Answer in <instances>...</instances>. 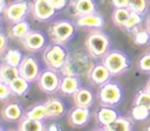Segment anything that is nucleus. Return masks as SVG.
I'll list each match as a JSON object with an SVG mask.
<instances>
[{
    "mask_svg": "<svg viewBox=\"0 0 150 131\" xmlns=\"http://www.w3.org/2000/svg\"><path fill=\"white\" fill-rule=\"evenodd\" d=\"M0 75H1V66H0Z\"/></svg>",
    "mask_w": 150,
    "mask_h": 131,
    "instance_id": "44",
    "label": "nucleus"
},
{
    "mask_svg": "<svg viewBox=\"0 0 150 131\" xmlns=\"http://www.w3.org/2000/svg\"><path fill=\"white\" fill-rule=\"evenodd\" d=\"M38 83L45 92H54L60 88L59 77L53 70H45L41 75H39Z\"/></svg>",
    "mask_w": 150,
    "mask_h": 131,
    "instance_id": "8",
    "label": "nucleus"
},
{
    "mask_svg": "<svg viewBox=\"0 0 150 131\" xmlns=\"http://www.w3.org/2000/svg\"><path fill=\"white\" fill-rule=\"evenodd\" d=\"M138 67L141 70H143L145 73H150V49L141 56V58L138 61Z\"/></svg>",
    "mask_w": 150,
    "mask_h": 131,
    "instance_id": "33",
    "label": "nucleus"
},
{
    "mask_svg": "<svg viewBox=\"0 0 150 131\" xmlns=\"http://www.w3.org/2000/svg\"><path fill=\"white\" fill-rule=\"evenodd\" d=\"M111 73L109 71V69L103 64V63H100V64H96L91 68L90 73H89V77L90 80L95 83V84H104L107 82H109L110 77H111Z\"/></svg>",
    "mask_w": 150,
    "mask_h": 131,
    "instance_id": "11",
    "label": "nucleus"
},
{
    "mask_svg": "<svg viewBox=\"0 0 150 131\" xmlns=\"http://www.w3.org/2000/svg\"><path fill=\"white\" fill-rule=\"evenodd\" d=\"M74 6H75V12L79 16L94 13L96 9V4L94 0H76Z\"/></svg>",
    "mask_w": 150,
    "mask_h": 131,
    "instance_id": "22",
    "label": "nucleus"
},
{
    "mask_svg": "<svg viewBox=\"0 0 150 131\" xmlns=\"http://www.w3.org/2000/svg\"><path fill=\"white\" fill-rule=\"evenodd\" d=\"M56 9L49 0H35L33 5V14L39 21H48L55 15Z\"/></svg>",
    "mask_w": 150,
    "mask_h": 131,
    "instance_id": "6",
    "label": "nucleus"
},
{
    "mask_svg": "<svg viewBox=\"0 0 150 131\" xmlns=\"http://www.w3.org/2000/svg\"><path fill=\"white\" fill-rule=\"evenodd\" d=\"M111 73L112 76H117L127 71L130 67V60L127 54L121 50H110L103 56L102 62Z\"/></svg>",
    "mask_w": 150,
    "mask_h": 131,
    "instance_id": "2",
    "label": "nucleus"
},
{
    "mask_svg": "<svg viewBox=\"0 0 150 131\" xmlns=\"http://www.w3.org/2000/svg\"><path fill=\"white\" fill-rule=\"evenodd\" d=\"M50 4L54 6V8L56 11H60V9H63L68 2V0H49Z\"/></svg>",
    "mask_w": 150,
    "mask_h": 131,
    "instance_id": "36",
    "label": "nucleus"
},
{
    "mask_svg": "<svg viewBox=\"0 0 150 131\" xmlns=\"http://www.w3.org/2000/svg\"><path fill=\"white\" fill-rule=\"evenodd\" d=\"M123 90L118 83L115 82H107L101 85L98 91V98L104 105H115L118 104L122 99Z\"/></svg>",
    "mask_w": 150,
    "mask_h": 131,
    "instance_id": "4",
    "label": "nucleus"
},
{
    "mask_svg": "<svg viewBox=\"0 0 150 131\" xmlns=\"http://www.w3.org/2000/svg\"><path fill=\"white\" fill-rule=\"evenodd\" d=\"M135 104H142L150 110V91H148L145 88L139 90L135 98Z\"/></svg>",
    "mask_w": 150,
    "mask_h": 131,
    "instance_id": "31",
    "label": "nucleus"
},
{
    "mask_svg": "<svg viewBox=\"0 0 150 131\" xmlns=\"http://www.w3.org/2000/svg\"><path fill=\"white\" fill-rule=\"evenodd\" d=\"M18 76H20L19 73V67L11 66L8 63H4L1 66V75H0V81L9 84L13 80H15Z\"/></svg>",
    "mask_w": 150,
    "mask_h": 131,
    "instance_id": "19",
    "label": "nucleus"
},
{
    "mask_svg": "<svg viewBox=\"0 0 150 131\" xmlns=\"http://www.w3.org/2000/svg\"><path fill=\"white\" fill-rule=\"evenodd\" d=\"M60 90L66 95H74L79 90V80L76 76H64L60 82Z\"/></svg>",
    "mask_w": 150,
    "mask_h": 131,
    "instance_id": "18",
    "label": "nucleus"
},
{
    "mask_svg": "<svg viewBox=\"0 0 150 131\" xmlns=\"http://www.w3.org/2000/svg\"><path fill=\"white\" fill-rule=\"evenodd\" d=\"M1 129H2V126H1V125H0V130H1Z\"/></svg>",
    "mask_w": 150,
    "mask_h": 131,
    "instance_id": "45",
    "label": "nucleus"
},
{
    "mask_svg": "<svg viewBox=\"0 0 150 131\" xmlns=\"http://www.w3.org/2000/svg\"><path fill=\"white\" fill-rule=\"evenodd\" d=\"M19 73L20 76H22L27 81L29 82L34 81L39 76V64L36 60L34 57L26 56L19 66Z\"/></svg>",
    "mask_w": 150,
    "mask_h": 131,
    "instance_id": "7",
    "label": "nucleus"
},
{
    "mask_svg": "<svg viewBox=\"0 0 150 131\" xmlns=\"http://www.w3.org/2000/svg\"><path fill=\"white\" fill-rule=\"evenodd\" d=\"M145 89H146L148 91H150V78H149V81H148L146 84H145Z\"/></svg>",
    "mask_w": 150,
    "mask_h": 131,
    "instance_id": "42",
    "label": "nucleus"
},
{
    "mask_svg": "<svg viewBox=\"0 0 150 131\" xmlns=\"http://www.w3.org/2000/svg\"><path fill=\"white\" fill-rule=\"evenodd\" d=\"M18 129L20 131H42L43 130V124H42L41 120L32 119V118L26 116L19 123Z\"/></svg>",
    "mask_w": 150,
    "mask_h": 131,
    "instance_id": "24",
    "label": "nucleus"
},
{
    "mask_svg": "<svg viewBox=\"0 0 150 131\" xmlns=\"http://www.w3.org/2000/svg\"><path fill=\"white\" fill-rule=\"evenodd\" d=\"M146 0H129V9L139 14H144L146 11Z\"/></svg>",
    "mask_w": 150,
    "mask_h": 131,
    "instance_id": "32",
    "label": "nucleus"
},
{
    "mask_svg": "<svg viewBox=\"0 0 150 131\" xmlns=\"http://www.w3.org/2000/svg\"><path fill=\"white\" fill-rule=\"evenodd\" d=\"M117 117H118V112L115 109L110 108V105L102 106L97 111V120H98V123L103 127L107 126V125H109L110 123H112Z\"/></svg>",
    "mask_w": 150,
    "mask_h": 131,
    "instance_id": "14",
    "label": "nucleus"
},
{
    "mask_svg": "<svg viewBox=\"0 0 150 131\" xmlns=\"http://www.w3.org/2000/svg\"><path fill=\"white\" fill-rule=\"evenodd\" d=\"M48 129H49V130H60L61 127H60V126H57V125H55V124H53V125H50Z\"/></svg>",
    "mask_w": 150,
    "mask_h": 131,
    "instance_id": "41",
    "label": "nucleus"
},
{
    "mask_svg": "<svg viewBox=\"0 0 150 131\" xmlns=\"http://www.w3.org/2000/svg\"><path fill=\"white\" fill-rule=\"evenodd\" d=\"M28 12V5L25 1H15L6 7L5 14L8 20L13 22H18L20 20H23Z\"/></svg>",
    "mask_w": 150,
    "mask_h": 131,
    "instance_id": "9",
    "label": "nucleus"
},
{
    "mask_svg": "<svg viewBox=\"0 0 150 131\" xmlns=\"http://www.w3.org/2000/svg\"><path fill=\"white\" fill-rule=\"evenodd\" d=\"M27 117L32 118V119H36V120H42L47 117V109L45 104H39L33 106L26 115Z\"/></svg>",
    "mask_w": 150,
    "mask_h": 131,
    "instance_id": "30",
    "label": "nucleus"
},
{
    "mask_svg": "<svg viewBox=\"0 0 150 131\" xmlns=\"http://www.w3.org/2000/svg\"><path fill=\"white\" fill-rule=\"evenodd\" d=\"M148 130H149V131H150V125H149V126H148Z\"/></svg>",
    "mask_w": 150,
    "mask_h": 131,
    "instance_id": "43",
    "label": "nucleus"
},
{
    "mask_svg": "<svg viewBox=\"0 0 150 131\" xmlns=\"http://www.w3.org/2000/svg\"><path fill=\"white\" fill-rule=\"evenodd\" d=\"M45 105L47 109V117H49V118H55V117L62 116L64 112V109H66L63 103L60 99L54 98V97L49 98L45 103Z\"/></svg>",
    "mask_w": 150,
    "mask_h": 131,
    "instance_id": "16",
    "label": "nucleus"
},
{
    "mask_svg": "<svg viewBox=\"0 0 150 131\" xmlns=\"http://www.w3.org/2000/svg\"><path fill=\"white\" fill-rule=\"evenodd\" d=\"M22 43H23L26 49L32 50V51H36V50L42 49V47L46 43V37L41 32L33 30V32H29L22 39Z\"/></svg>",
    "mask_w": 150,
    "mask_h": 131,
    "instance_id": "10",
    "label": "nucleus"
},
{
    "mask_svg": "<svg viewBox=\"0 0 150 131\" xmlns=\"http://www.w3.org/2000/svg\"><path fill=\"white\" fill-rule=\"evenodd\" d=\"M145 28L150 32V14L146 16V19H145Z\"/></svg>",
    "mask_w": 150,
    "mask_h": 131,
    "instance_id": "39",
    "label": "nucleus"
},
{
    "mask_svg": "<svg viewBox=\"0 0 150 131\" xmlns=\"http://www.w3.org/2000/svg\"><path fill=\"white\" fill-rule=\"evenodd\" d=\"M74 101L77 106L89 108L93 102V94L88 89H79L74 94Z\"/></svg>",
    "mask_w": 150,
    "mask_h": 131,
    "instance_id": "21",
    "label": "nucleus"
},
{
    "mask_svg": "<svg viewBox=\"0 0 150 131\" xmlns=\"http://www.w3.org/2000/svg\"><path fill=\"white\" fill-rule=\"evenodd\" d=\"M89 116H90V112L88 108L77 106L73 109L71 112L69 113V120L75 126H82L88 122Z\"/></svg>",
    "mask_w": 150,
    "mask_h": 131,
    "instance_id": "13",
    "label": "nucleus"
},
{
    "mask_svg": "<svg viewBox=\"0 0 150 131\" xmlns=\"http://www.w3.org/2000/svg\"><path fill=\"white\" fill-rule=\"evenodd\" d=\"M2 117L8 122H16L22 117V109L14 102L7 103L2 109Z\"/></svg>",
    "mask_w": 150,
    "mask_h": 131,
    "instance_id": "15",
    "label": "nucleus"
},
{
    "mask_svg": "<svg viewBox=\"0 0 150 131\" xmlns=\"http://www.w3.org/2000/svg\"><path fill=\"white\" fill-rule=\"evenodd\" d=\"M131 33L134 35V43H136L138 46H145V44L149 43L150 32L146 28H141V26H138Z\"/></svg>",
    "mask_w": 150,
    "mask_h": 131,
    "instance_id": "25",
    "label": "nucleus"
},
{
    "mask_svg": "<svg viewBox=\"0 0 150 131\" xmlns=\"http://www.w3.org/2000/svg\"><path fill=\"white\" fill-rule=\"evenodd\" d=\"M11 94H12V91H11L9 85H8L7 83L0 81V101L6 99Z\"/></svg>",
    "mask_w": 150,
    "mask_h": 131,
    "instance_id": "35",
    "label": "nucleus"
},
{
    "mask_svg": "<svg viewBox=\"0 0 150 131\" xmlns=\"http://www.w3.org/2000/svg\"><path fill=\"white\" fill-rule=\"evenodd\" d=\"M132 127H134V125H132V120L130 118L118 116L112 123L104 126L103 129H105L108 131H130V130H132Z\"/></svg>",
    "mask_w": 150,
    "mask_h": 131,
    "instance_id": "17",
    "label": "nucleus"
},
{
    "mask_svg": "<svg viewBox=\"0 0 150 131\" xmlns=\"http://www.w3.org/2000/svg\"><path fill=\"white\" fill-rule=\"evenodd\" d=\"M115 8H129V0H111Z\"/></svg>",
    "mask_w": 150,
    "mask_h": 131,
    "instance_id": "37",
    "label": "nucleus"
},
{
    "mask_svg": "<svg viewBox=\"0 0 150 131\" xmlns=\"http://www.w3.org/2000/svg\"><path fill=\"white\" fill-rule=\"evenodd\" d=\"M143 22V14H139V13H136V12H132L130 13L129 18L127 19L125 23L123 25V29L127 30V32H132L135 28H137L138 26H141V23Z\"/></svg>",
    "mask_w": 150,
    "mask_h": 131,
    "instance_id": "26",
    "label": "nucleus"
},
{
    "mask_svg": "<svg viewBox=\"0 0 150 131\" xmlns=\"http://www.w3.org/2000/svg\"><path fill=\"white\" fill-rule=\"evenodd\" d=\"M86 47L94 57H103L110 48V39L102 30H94L86 39Z\"/></svg>",
    "mask_w": 150,
    "mask_h": 131,
    "instance_id": "1",
    "label": "nucleus"
},
{
    "mask_svg": "<svg viewBox=\"0 0 150 131\" xmlns=\"http://www.w3.org/2000/svg\"><path fill=\"white\" fill-rule=\"evenodd\" d=\"M60 70L62 71V74H63L64 76H76V69H75V67L70 63L69 60L63 64V67H62Z\"/></svg>",
    "mask_w": 150,
    "mask_h": 131,
    "instance_id": "34",
    "label": "nucleus"
},
{
    "mask_svg": "<svg viewBox=\"0 0 150 131\" xmlns=\"http://www.w3.org/2000/svg\"><path fill=\"white\" fill-rule=\"evenodd\" d=\"M6 8V0H0V12Z\"/></svg>",
    "mask_w": 150,
    "mask_h": 131,
    "instance_id": "40",
    "label": "nucleus"
},
{
    "mask_svg": "<svg viewBox=\"0 0 150 131\" xmlns=\"http://www.w3.org/2000/svg\"><path fill=\"white\" fill-rule=\"evenodd\" d=\"M30 32V23L26 20H20L15 22V25L12 27L11 35L15 39H23L28 33Z\"/></svg>",
    "mask_w": 150,
    "mask_h": 131,
    "instance_id": "23",
    "label": "nucleus"
},
{
    "mask_svg": "<svg viewBox=\"0 0 150 131\" xmlns=\"http://www.w3.org/2000/svg\"><path fill=\"white\" fill-rule=\"evenodd\" d=\"M76 25L79 27H86V28H101L104 25V20L102 15L94 12L90 14L80 15L76 20Z\"/></svg>",
    "mask_w": 150,
    "mask_h": 131,
    "instance_id": "12",
    "label": "nucleus"
},
{
    "mask_svg": "<svg viewBox=\"0 0 150 131\" xmlns=\"http://www.w3.org/2000/svg\"><path fill=\"white\" fill-rule=\"evenodd\" d=\"M0 27H1V21H0Z\"/></svg>",
    "mask_w": 150,
    "mask_h": 131,
    "instance_id": "46",
    "label": "nucleus"
},
{
    "mask_svg": "<svg viewBox=\"0 0 150 131\" xmlns=\"http://www.w3.org/2000/svg\"><path fill=\"white\" fill-rule=\"evenodd\" d=\"M43 61L52 69H61L68 61V51L61 43L52 44L45 49Z\"/></svg>",
    "mask_w": 150,
    "mask_h": 131,
    "instance_id": "3",
    "label": "nucleus"
},
{
    "mask_svg": "<svg viewBox=\"0 0 150 131\" xmlns=\"http://www.w3.org/2000/svg\"><path fill=\"white\" fill-rule=\"evenodd\" d=\"M131 116L135 120H145L150 116V110L142 104H135L131 110Z\"/></svg>",
    "mask_w": 150,
    "mask_h": 131,
    "instance_id": "29",
    "label": "nucleus"
},
{
    "mask_svg": "<svg viewBox=\"0 0 150 131\" xmlns=\"http://www.w3.org/2000/svg\"><path fill=\"white\" fill-rule=\"evenodd\" d=\"M22 60V53L18 49H9L5 55V62L14 67H19Z\"/></svg>",
    "mask_w": 150,
    "mask_h": 131,
    "instance_id": "28",
    "label": "nucleus"
},
{
    "mask_svg": "<svg viewBox=\"0 0 150 131\" xmlns=\"http://www.w3.org/2000/svg\"><path fill=\"white\" fill-rule=\"evenodd\" d=\"M11 91L12 94H15L18 96H22L25 95L28 89H29V81H27L26 78H23L22 76H18L15 80H13L9 84Z\"/></svg>",
    "mask_w": 150,
    "mask_h": 131,
    "instance_id": "20",
    "label": "nucleus"
},
{
    "mask_svg": "<svg viewBox=\"0 0 150 131\" xmlns=\"http://www.w3.org/2000/svg\"><path fill=\"white\" fill-rule=\"evenodd\" d=\"M75 33V27L70 21L61 20L55 22L50 27V35L56 43H66L68 42Z\"/></svg>",
    "mask_w": 150,
    "mask_h": 131,
    "instance_id": "5",
    "label": "nucleus"
},
{
    "mask_svg": "<svg viewBox=\"0 0 150 131\" xmlns=\"http://www.w3.org/2000/svg\"><path fill=\"white\" fill-rule=\"evenodd\" d=\"M131 11L129 8H115V11L112 12V22L117 26V27H123V25L125 23L127 19L129 18Z\"/></svg>",
    "mask_w": 150,
    "mask_h": 131,
    "instance_id": "27",
    "label": "nucleus"
},
{
    "mask_svg": "<svg viewBox=\"0 0 150 131\" xmlns=\"http://www.w3.org/2000/svg\"><path fill=\"white\" fill-rule=\"evenodd\" d=\"M7 47V37L4 33H0V53H2Z\"/></svg>",
    "mask_w": 150,
    "mask_h": 131,
    "instance_id": "38",
    "label": "nucleus"
}]
</instances>
